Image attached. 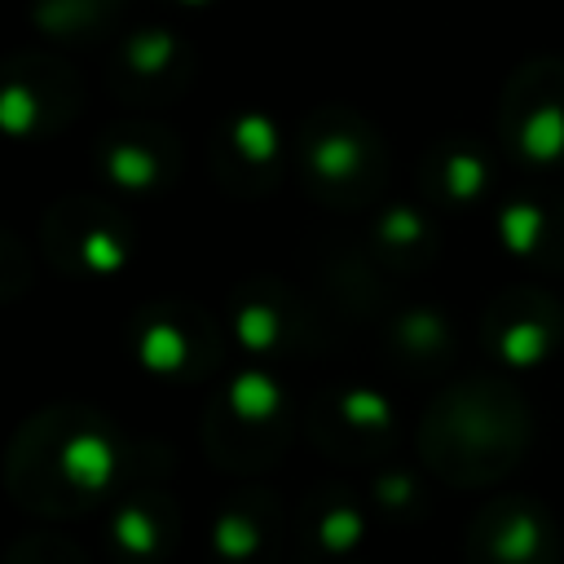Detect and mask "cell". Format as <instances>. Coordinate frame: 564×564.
<instances>
[{
  "instance_id": "cell-13",
  "label": "cell",
  "mask_w": 564,
  "mask_h": 564,
  "mask_svg": "<svg viewBox=\"0 0 564 564\" xmlns=\"http://www.w3.org/2000/svg\"><path fill=\"white\" fill-rule=\"evenodd\" d=\"M560 339H564V308L546 291L511 286L485 313V344L511 370L546 361Z\"/></svg>"
},
{
  "instance_id": "cell-11",
  "label": "cell",
  "mask_w": 564,
  "mask_h": 564,
  "mask_svg": "<svg viewBox=\"0 0 564 564\" xmlns=\"http://www.w3.org/2000/svg\"><path fill=\"white\" fill-rule=\"evenodd\" d=\"M189 75H194V53L167 26L132 31L119 44L115 62H110L115 97L119 101H132V106H159V101L181 97L185 84H189Z\"/></svg>"
},
{
  "instance_id": "cell-23",
  "label": "cell",
  "mask_w": 564,
  "mask_h": 564,
  "mask_svg": "<svg viewBox=\"0 0 564 564\" xmlns=\"http://www.w3.org/2000/svg\"><path fill=\"white\" fill-rule=\"evenodd\" d=\"M35 22L57 40H84L110 26L119 13V0H31Z\"/></svg>"
},
{
  "instance_id": "cell-9",
  "label": "cell",
  "mask_w": 564,
  "mask_h": 564,
  "mask_svg": "<svg viewBox=\"0 0 564 564\" xmlns=\"http://www.w3.org/2000/svg\"><path fill=\"white\" fill-rule=\"evenodd\" d=\"M467 564H560V533L542 502L498 498L467 529Z\"/></svg>"
},
{
  "instance_id": "cell-4",
  "label": "cell",
  "mask_w": 564,
  "mask_h": 564,
  "mask_svg": "<svg viewBox=\"0 0 564 564\" xmlns=\"http://www.w3.org/2000/svg\"><path fill=\"white\" fill-rule=\"evenodd\" d=\"M203 436H207V454L229 471L269 467L286 449V436H291L286 388L269 370L234 375L212 401Z\"/></svg>"
},
{
  "instance_id": "cell-20",
  "label": "cell",
  "mask_w": 564,
  "mask_h": 564,
  "mask_svg": "<svg viewBox=\"0 0 564 564\" xmlns=\"http://www.w3.org/2000/svg\"><path fill=\"white\" fill-rule=\"evenodd\" d=\"M176 529V516H172V502L167 498H154V494H137L132 502H123L110 520V538H115V551L128 555V560H154L167 551V538Z\"/></svg>"
},
{
  "instance_id": "cell-24",
  "label": "cell",
  "mask_w": 564,
  "mask_h": 564,
  "mask_svg": "<svg viewBox=\"0 0 564 564\" xmlns=\"http://www.w3.org/2000/svg\"><path fill=\"white\" fill-rule=\"evenodd\" d=\"M9 564H84L79 551H70L66 542H53V538H35V542H22Z\"/></svg>"
},
{
  "instance_id": "cell-14",
  "label": "cell",
  "mask_w": 564,
  "mask_h": 564,
  "mask_svg": "<svg viewBox=\"0 0 564 564\" xmlns=\"http://www.w3.org/2000/svg\"><path fill=\"white\" fill-rule=\"evenodd\" d=\"M212 172L229 194L256 198L282 176V132L273 119L242 110L216 128L212 141Z\"/></svg>"
},
{
  "instance_id": "cell-8",
  "label": "cell",
  "mask_w": 564,
  "mask_h": 564,
  "mask_svg": "<svg viewBox=\"0 0 564 564\" xmlns=\"http://www.w3.org/2000/svg\"><path fill=\"white\" fill-rule=\"evenodd\" d=\"M79 110V75L44 53L13 57L0 88V115L9 132L48 137Z\"/></svg>"
},
{
  "instance_id": "cell-19",
  "label": "cell",
  "mask_w": 564,
  "mask_h": 564,
  "mask_svg": "<svg viewBox=\"0 0 564 564\" xmlns=\"http://www.w3.org/2000/svg\"><path fill=\"white\" fill-rule=\"evenodd\" d=\"M361 520H366V511L357 507V498L348 489L330 485V489L308 498L300 546L304 551H322V555H344L361 538Z\"/></svg>"
},
{
  "instance_id": "cell-22",
  "label": "cell",
  "mask_w": 564,
  "mask_h": 564,
  "mask_svg": "<svg viewBox=\"0 0 564 564\" xmlns=\"http://www.w3.org/2000/svg\"><path fill=\"white\" fill-rule=\"evenodd\" d=\"M375 242L379 256L392 260L397 269H419L436 256V229L414 207H388L375 225Z\"/></svg>"
},
{
  "instance_id": "cell-16",
  "label": "cell",
  "mask_w": 564,
  "mask_h": 564,
  "mask_svg": "<svg viewBox=\"0 0 564 564\" xmlns=\"http://www.w3.org/2000/svg\"><path fill=\"white\" fill-rule=\"evenodd\" d=\"M278 502L260 489L229 498L212 529V551L220 564H269L278 555Z\"/></svg>"
},
{
  "instance_id": "cell-12",
  "label": "cell",
  "mask_w": 564,
  "mask_h": 564,
  "mask_svg": "<svg viewBox=\"0 0 564 564\" xmlns=\"http://www.w3.org/2000/svg\"><path fill=\"white\" fill-rule=\"evenodd\" d=\"M97 172L119 194H159L181 172V141L150 119H123L97 137Z\"/></svg>"
},
{
  "instance_id": "cell-3",
  "label": "cell",
  "mask_w": 564,
  "mask_h": 564,
  "mask_svg": "<svg viewBox=\"0 0 564 564\" xmlns=\"http://www.w3.org/2000/svg\"><path fill=\"white\" fill-rule=\"evenodd\" d=\"M300 172L317 203L326 207H366L388 181L383 137L352 110H317L300 128Z\"/></svg>"
},
{
  "instance_id": "cell-6",
  "label": "cell",
  "mask_w": 564,
  "mask_h": 564,
  "mask_svg": "<svg viewBox=\"0 0 564 564\" xmlns=\"http://www.w3.org/2000/svg\"><path fill=\"white\" fill-rule=\"evenodd\" d=\"M313 445L339 463H370L392 445V405L366 383H335L308 410Z\"/></svg>"
},
{
  "instance_id": "cell-5",
  "label": "cell",
  "mask_w": 564,
  "mask_h": 564,
  "mask_svg": "<svg viewBox=\"0 0 564 564\" xmlns=\"http://www.w3.org/2000/svg\"><path fill=\"white\" fill-rule=\"evenodd\" d=\"M498 137L502 154L516 163H564V57H533L507 79L498 106Z\"/></svg>"
},
{
  "instance_id": "cell-25",
  "label": "cell",
  "mask_w": 564,
  "mask_h": 564,
  "mask_svg": "<svg viewBox=\"0 0 564 564\" xmlns=\"http://www.w3.org/2000/svg\"><path fill=\"white\" fill-rule=\"evenodd\" d=\"M172 4H203V0H172Z\"/></svg>"
},
{
  "instance_id": "cell-2",
  "label": "cell",
  "mask_w": 564,
  "mask_h": 564,
  "mask_svg": "<svg viewBox=\"0 0 564 564\" xmlns=\"http://www.w3.org/2000/svg\"><path fill=\"white\" fill-rule=\"evenodd\" d=\"M529 445L524 401L489 375L454 383L419 423L423 463L454 485H485L502 476Z\"/></svg>"
},
{
  "instance_id": "cell-18",
  "label": "cell",
  "mask_w": 564,
  "mask_h": 564,
  "mask_svg": "<svg viewBox=\"0 0 564 564\" xmlns=\"http://www.w3.org/2000/svg\"><path fill=\"white\" fill-rule=\"evenodd\" d=\"M423 185L441 203H476L494 185V154L471 137H445L419 167Z\"/></svg>"
},
{
  "instance_id": "cell-10",
  "label": "cell",
  "mask_w": 564,
  "mask_h": 564,
  "mask_svg": "<svg viewBox=\"0 0 564 564\" xmlns=\"http://www.w3.org/2000/svg\"><path fill=\"white\" fill-rule=\"evenodd\" d=\"M132 225L97 198H75L57 203L44 220V247L62 269H84V273H115L123 269L132 251Z\"/></svg>"
},
{
  "instance_id": "cell-17",
  "label": "cell",
  "mask_w": 564,
  "mask_h": 564,
  "mask_svg": "<svg viewBox=\"0 0 564 564\" xmlns=\"http://www.w3.org/2000/svg\"><path fill=\"white\" fill-rule=\"evenodd\" d=\"M498 238L511 256L538 269H564V198L520 194L498 212Z\"/></svg>"
},
{
  "instance_id": "cell-21",
  "label": "cell",
  "mask_w": 564,
  "mask_h": 564,
  "mask_svg": "<svg viewBox=\"0 0 564 564\" xmlns=\"http://www.w3.org/2000/svg\"><path fill=\"white\" fill-rule=\"evenodd\" d=\"M388 348H392V357H397L401 366H410L414 375H423V370H436V366L449 357V330H445V322H441L436 313L410 308V313H401V317L392 322Z\"/></svg>"
},
{
  "instance_id": "cell-1",
  "label": "cell",
  "mask_w": 564,
  "mask_h": 564,
  "mask_svg": "<svg viewBox=\"0 0 564 564\" xmlns=\"http://www.w3.org/2000/svg\"><path fill=\"white\" fill-rule=\"evenodd\" d=\"M119 476V436L115 427L84 410L57 405L31 419L9 449V489L18 502L40 507L44 516H79Z\"/></svg>"
},
{
  "instance_id": "cell-7",
  "label": "cell",
  "mask_w": 564,
  "mask_h": 564,
  "mask_svg": "<svg viewBox=\"0 0 564 564\" xmlns=\"http://www.w3.org/2000/svg\"><path fill=\"white\" fill-rule=\"evenodd\" d=\"M132 344L137 357L167 379H203L220 361V339L207 313L194 304H150L132 322Z\"/></svg>"
},
{
  "instance_id": "cell-15",
  "label": "cell",
  "mask_w": 564,
  "mask_h": 564,
  "mask_svg": "<svg viewBox=\"0 0 564 564\" xmlns=\"http://www.w3.org/2000/svg\"><path fill=\"white\" fill-rule=\"evenodd\" d=\"M234 330L256 352H308L317 344L304 300L278 282H251L234 300Z\"/></svg>"
}]
</instances>
